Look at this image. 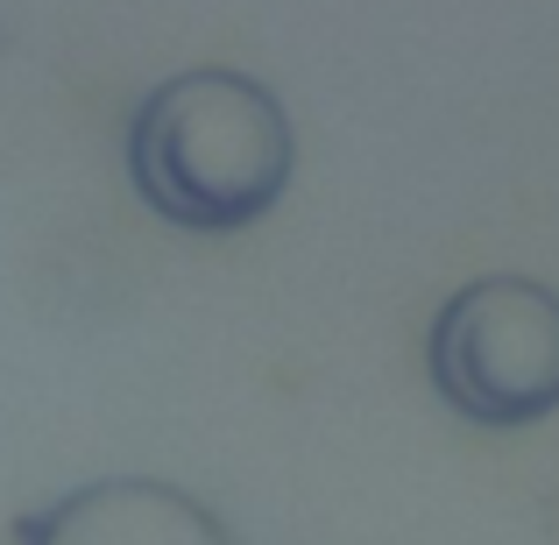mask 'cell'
Segmentation results:
<instances>
[{"mask_svg":"<svg viewBox=\"0 0 559 545\" xmlns=\"http://www.w3.org/2000/svg\"><path fill=\"white\" fill-rule=\"evenodd\" d=\"M298 135L284 99L248 71H178L128 121V185L164 227L241 234L290 191Z\"/></svg>","mask_w":559,"mask_h":545,"instance_id":"6da1fadb","label":"cell"},{"mask_svg":"<svg viewBox=\"0 0 559 545\" xmlns=\"http://www.w3.org/2000/svg\"><path fill=\"white\" fill-rule=\"evenodd\" d=\"M425 368L447 411L475 425H538L559 411V291L538 276H481L432 319Z\"/></svg>","mask_w":559,"mask_h":545,"instance_id":"7a4b0ae2","label":"cell"},{"mask_svg":"<svg viewBox=\"0 0 559 545\" xmlns=\"http://www.w3.org/2000/svg\"><path fill=\"white\" fill-rule=\"evenodd\" d=\"M14 545H234V532L178 482L107 475L28 510Z\"/></svg>","mask_w":559,"mask_h":545,"instance_id":"3957f363","label":"cell"}]
</instances>
